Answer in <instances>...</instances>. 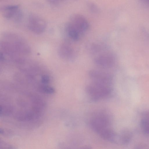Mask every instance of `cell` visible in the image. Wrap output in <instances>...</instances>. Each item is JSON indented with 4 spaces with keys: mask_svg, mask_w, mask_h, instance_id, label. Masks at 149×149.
I'll list each match as a JSON object with an SVG mask.
<instances>
[{
    "mask_svg": "<svg viewBox=\"0 0 149 149\" xmlns=\"http://www.w3.org/2000/svg\"><path fill=\"white\" fill-rule=\"evenodd\" d=\"M2 40L11 44L22 55L29 54L31 48L26 41L19 35L14 33L7 32L2 34Z\"/></svg>",
    "mask_w": 149,
    "mask_h": 149,
    "instance_id": "6da1fadb",
    "label": "cell"
},
{
    "mask_svg": "<svg viewBox=\"0 0 149 149\" xmlns=\"http://www.w3.org/2000/svg\"><path fill=\"white\" fill-rule=\"evenodd\" d=\"M111 86L93 82L88 85L86 91L93 100L97 101L105 98L111 93Z\"/></svg>",
    "mask_w": 149,
    "mask_h": 149,
    "instance_id": "7a4b0ae2",
    "label": "cell"
},
{
    "mask_svg": "<svg viewBox=\"0 0 149 149\" xmlns=\"http://www.w3.org/2000/svg\"><path fill=\"white\" fill-rule=\"evenodd\" d=\"M107 115L100 113L95 115L91 120L90 124L93 130L100 136L111 129L110 121Z\"/></svg>",
    "mask_w": 149,
    "mask_h": 149,
    "instance_id": "3957f363",
    "label": "cell"
},
{
    "mask_svg": "<svg viewBox=\"0 0 149 149\" xmlns=\"http://www.w3.org/2000/svg\"><path fill=\"white\" fill-rule=\"evenodd\" d=\"M0 11L3 16L7 19L16 22L20 21L23 17V14L17 5H6L1 8Z\"/></svg>",
    "mask_w": 149,
    "mask_h": 149,
    "instance_id": "277c9868",
    "label": "cell"
},
{
    "mask_svg": "<svg viewBox=\"0 0 149 149\" xmlns=\"http://www.w3.org/2000/svg\"><path fill=\"white\" fill-rule=\"evenodd\" d=\"M28 26L30 31L33 33L40 34L45 31L47 24L42 18L37 15L32 14L29 17Z\"/></svg>",
    "mask_w": 149,
    "mask_h": 149,
    "instance_id": "5b68a950",
    "label": "cell"
},
{
    "mask_svg": "<svg viewBox=\"0 0 149 149\" xmlns=\"http://www.w3.org/2000/svg\"><path fill=\"white\" fill-rule=\"evenodd\" d=\"M88 75L93 82L111 86L113 77L109 73L96 70H91L88 72Z\"/></svg>",
    "mask_w": 149,
    "mask_h": 149,
    "instance_id": "8992f818",
    "label": "cell"
},
{
    "mask_svg": "<svg viewBox=\"0 0 149 149\" xmlns=\"http://www.w3.org/2000/svg\"><path fill=\"white\" fill-rule=\"evenodd\" d=\"M70 22L82 35L89 29V23L86 17L80 14H74L70 18Z\"/></svg>",
    "mask_w": 149,
    "mask_h": 149,
    "instance_id": "52a82bcc",
    "label": "cell"
},
{
    "mask_svg": "<svg viewBox=\"0 0 149 149\" xmlns=\"http://www.w3.org/2000/svg\"><path fill=\"white\" fill-rule=\"evenodd\" d=\"M114 55L111 53H104L97 55L94 59L95 64L104 68H108L113 66L115 62Z\"/></svg>",
    "mask_w": 149,
    "mask_h": 149,
    "instance_id": "ba28073f",
    "label": "cell"
},
{
    "mask_svg": "<svg viewBox=\"0 0 149 149\" xmlns=\"http://www.w3.org/2000/svg\"><path fill=\"white\" fill-rule=\"evenodd\" d=\"M58 53L61 58L67 60L73 59L76 56L75 50L70 44L68 42H64L60 45Z\"/></svg>",
    "mask_w": 149,
    "mask_h": 149,
    "instance_id": "9c48e42d",
    "label": "cell"
},
{
    "mask_svg": "<svg viewBox=\"0 0 149 149\" xmlns=\"http://www.w3.org/2000/svg\"><path fill=\"white\" fill-rule=\"evenodd\" d=\"M65 29L68 37L74 41L79 40L82 35L69 22L66 24Z\"/></svg>",
    "mask_w": 149,
    "mask_h": 149,
    "instance_id": "30bf717a",
    "label": "cell"
},
{
    "mask_svg": "<svg viewBox=\"0 0 149 149\" xmlns=\"http://www.w3.org/2000/svg\"><path fill=\"white\" fill-rule=\"evenodd\" d=\"M141 122V127L145 134H149V111L145 112Z\"/></svg>",
    "mask_w": 149,
    "mask_h": 149,
    "instance_id": "8fae6325",
    "label": "cell"
},
{
    "mask_svg": "<svg viewBox=\"0 0 149 149\" xmlns=\"http://www.w3.org/2000/svg\"><path fill=\"white\" fill-rule=\"evenodd\" d=\"M90 51L93 53H97L102 51L105 48V45L98 43L91 44L88 47Z\"/></svg>",
    "mask_w": 149,
    "mask_h": 149,
    "instance_id": "7c38bea8",
    "label": "cell"
},
{
    "mask_svg": "<svg viewBox=\"0 0 149 149\" xmlns=\"http://www.w3.org/2000/svg\"><path fill=\"white\" fill-rule=\"evenodd\" d=\"M39 91L42 93L47 94H52L55 92L54 88L48 85L41 84L38 87Z\"/></svg>",
    "mask_w": 149,
    "mask_h": 149,
    "instance_id": "4fadbf2b",
    "label": "cell"
},
{
    "mask_svg": "<svg viewBox=\"0 0 149 149\" xmlns=\"http://www.w3.org/2000/svg\"><path fill=\"white\" fill-rule=\"evenodd\" d=\"M88 8L89 11L94 14H97L100 11L99 9L95 3L93 2H89L87 4Z\"/></svg>",
    "mask_w": 149,
    "mask_h": 149,
    "instance_id": "5bb4252c",
    "label": "cell"
},
{
    "mask_svg": "<svg viewBox=\"0 0 149 149\" xmlns=\"http://www.w3.org/2000/svg\"><path fill=\"white\" fill-rule=\"evenodd\" d=\"M40 80L42 84L48 85L50 82V78L48 75L45 74L41 75Z\"/></svg>",
    "mask_w": 149,
    "mask_h": 149,
    "instance_id": "9a60e30c",
    "label": "cell"
},
{
    "mask_svg": "<svg viewBox=\"0 0 149 149\" xmlns=\"http://www.w3.org/2000/svg\"><path fill=\"white\" fill-rule=\"evenodd\" d=\"M12 110V109L11 107H5L3 106L1 107V115L8 114L11 112Z\"/></svg>",
    "mask_w": 149,
    "mask_h": 149,
    "instance_id": "2e32d148",
    "label": "cell"
},
{
    "mask_svg": "<svg viewBox=\"0 0 149 149\" xmlns=\"http://www.w3.org/2000/svg\"><path fill=\"white\" fill-rule=\"evenodd\" d=\"M47 1L49 4L54 5H57L65 1L66 0H46Z\"/></svg>",
    "mask_w": 149,
    "mask_h": 149,
    "instance_id": "e0dca14e",
    "label": "cell"
},
{
    "mask_svg": "<svg viewBox=\"0 0 149 149\" xmlns=\"http://www.w3.org/2000/svg\"><path fill=\"white\" fill-rule=\"evenodd\" d=\"M143 1L146 3L149 4V0H142Z\"/></svg>",
    "mask_w": 149,
    "mask_h": 149,
    "instance_id": "ac0fdd59",
    "label": "cell"
}]
</instances>
